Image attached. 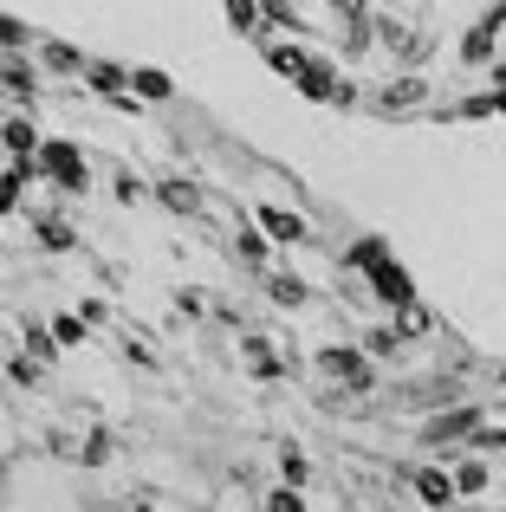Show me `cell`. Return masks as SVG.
<instances>
[{"mask_svg": "<svg viewBox=\"0 0 506 512\" xmlns=\"http://www.w3.org/2000/svg\"><path fill=\"white\" fill-rule=\"evenodd\" d=\"M422 493H429V500H448V493H455V487H448L442 474H422Z\"/></svg>", "mask_w": 506, "mask_h": 512, "instance_id": "obj_1", "label": "cell"}]
</instances>
